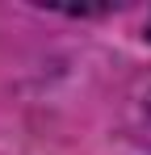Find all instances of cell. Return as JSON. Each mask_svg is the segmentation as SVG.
Listing matches in <instances>:
<instances>
[]
</instances>
